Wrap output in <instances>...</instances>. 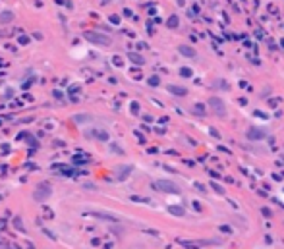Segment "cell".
Returning <instances> with one entry per match:
<instances>
[{
    "label": "cell",
    "mask_w": 284,
    "mask_h": 249,
    "mask_svg": "<svg viewBox=\"0 0 284 249\" xmlns=\"http://www.w3.org/2000/svg\"><path fill=\"white\" fill-rule=\"evenodd\" d=\"M19 43H22V44H27V43H29V37L22 35V37H19Z\"/></svg>",
    "instance_id": "obj_6"
},
{
    "label": "cell",
    "mask_w": 284,
    "mask_h": 249,
    "mask_svg": "<svg viewBox=\"0 0 284 249\" xmlns=\"http://www.w3.org/2000/svg\"><path fill=\"white\" fill-rule=\"evenodd\" d=\"M0 199H2V195H0Z\"/></svg>",
    "instance_id": "obj_9"
},
{
    "label": "cell",
    "mask_w": 284,
    "mask_h": 249,
    "mask_svg": "<svg viewBox=\"0 0 284 249\" xmlns=\"http://www.w3.org/2000/svg\"><path fill=\"white\" fill-rule=\"evenodd\" d=\"M50 185H44V183H41L39 187H37L35 191H33V199H35V201H39V203H43L44 199H48L50 197Z\"/></svg>",
    "instance_id": "obj_2"
},
{
    "label": "cell",
    "mask_w": 284,
    "mask_h": 249,
    "mask_svg": "<svg viewBox=\"0 0 284 249\" xmlns=\"http://www.w3.org/2000/svg\"><path fill=\"white\" fill-rule=\"evenodd\" d=\"M130 58H131V60H133V62H137V64H139V62H141V64H143V60H141V58H139V56H135V54H130Z\"/></svg>",
    "instance_id": "obj_7"
},
{
    "label": "cell",
    "mask_w": 284,
    "mask_h": 249,
    "mask_svg": "<svg viewBox=\"0 0 284 249\" xmlns=\"http://www.w3.org/2000/svg\"><path fill=\"white\" fill-rule=\"evenodd\" d=\"M14 21V12L12 10H4V12H0V23L2 25H6V23H12Z\"/></svg>",
    "instance_id": "obj_3"
},
{
    "label": "cell",
    "mask_w": 284,
    "mask_h": 249,
    "mask_svg": "<svg viewBox=\"0 0 284 249\" xmlns=\"http://www.w3.org/2000/svg\"><path fill=\"white\" fill-rule=\"evenodd\" d=\"M89 135H91V137H97V139H101V141H106V139H108V135H106L105 132H95V129H93V132H89Z\"/></svg>",
    "instance_id": "obj_4"
},
{
    "label": "cell",
    "mask_w": 284,
    "mask_h": 249,
    "mask_svg": "<svg viewBox=\"0 0 284 249\" xmlns=\"http://www.w3.org/2000/svg\"><path fill=\"white\" fill-rule=\"evenodd\" d=\"M89 120H91V116H73L76 124H83V122H89Z\"/></svg>",
    "instance_id": "obj_5"
},
{
    "label": "cell",
    "mask_w": 284,
    "mask_h": 249,
    "mask_svg": "<svg viewBox=\"0 0 284 249\" xmlns=\"http://www.w3.org/2000/svg\"><path fill=\"white\" fill-rule=\"evenodd\" d=\"M2 35H4V33H2V31H0V37H2Z\"/></svg>",
    "instance_id": "obj_8"
},
{
    "label": "cell",
    "mask_w": 284,
    "mask_h": 249,
    "mask_svg": "<svg viewBox=\"0 0 284 249\" xmlns=\"http://www.w3.org/2000/svg\"><path fill=\"white\" fill-rule=\"evenodd\" d=\"M83 37L89 41V43H93V44H102V47L110 44V39H108L106 35H102V33H95V31H85Z\"/></svg>",
    "instance_id": "obj_1"
}]
</instances>
